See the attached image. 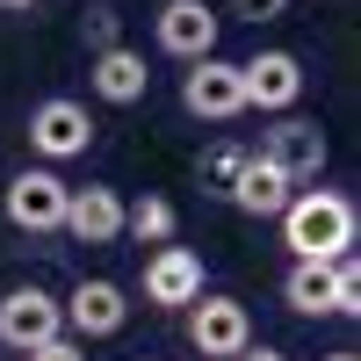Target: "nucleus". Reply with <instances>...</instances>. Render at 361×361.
Returning <instances> with one entry per match:
<instances>
[{
  "label": "nucleus",
  "instance_id": "nucleus-11",
  "mask_svg": "<svg viewBox=\"0 0 361 361\" xmlns=\"http://www.w3.org/2000/svg\"><path fill=\"white\" fill-rule=\"evenodd\" d=\"M159 51L180 58V66L209 58L217 51V8H202V0H166L159 8Z\"/></svg>",
  "mask_w": 361,
  "mask_h": 361
},
{
  "label": "nucleus",
  "instance_id": "nucleus-16",
  "mask_svg": "<svg viewBox=\"0 0 361 361\" xmlns=\"http://www.w3.org/2000/svg\"><path fill=\"white\" fill-rule=\"evenodd\" d=\"M123 231L145 238V246H166V238H173V202H166V195H137V202H123Z\"/></svg>",
  "mask_w": 361,
  "mask_h": 361
},
{
  "label": "nucleus",
  "instance_id": "nucleus-8",
  "mask_svg": "<svg viewBox=\"0 0 361 361\" xmlns=\"http://www.w3.org/2000/svg\"><path fill=\"white\" fill-rule=\"evenodd\" d=\"M260 159L275 166L289 188H304V180H318V173H325V130H318V123H304V116H282V123L267 130Z\"/></svg>",
  "mask_w": 361,
  "mask_h": 361
},
{
  "label": "nucleus",
  "instance_id": "nucleus-23",
  "mask_svg": "<svg viewBox=\"0 0 361 361\" xmlns=\"http://www.w3.org/2000/svg\"><path fill=\"white\" fill-rule=\"evenodd\" d=\"M0 8H37V0H0Z\"/></svg>",
  "mask_w": 361,
  "mask_h": 361
},
{
  "label": "nucleus",
  "instance_id": "nucleus-12",
  "mask_svg": "<svg viewBox=\"0 0 361 361\" xmlns=\"http://www.w3.org/2000/svg\"><path fill=\"white\" fill-rule=\"evenodd\" d=\"M66 231L80 246H116L123 238V195L116 188H73L66 195Z\"/></svg>",
  "mask_w": 361,
  "mask_h": 361
},
{
  "label": "nucleus",
  "instance_id": "nucleus-9",
  "mask_svg": "<svg viewBox=\"0 0 361 361\" xmlns=\"http://www.w3.org/2000/svg\"><path fill=\"white\" fill-rule=\"evenodd\" d=\"M123 318H130V296L116 289V282H73V296H66V333L73 340H116L123 333Z\"/></svg>",
  "mask_w": 361,
  "mask_h": 361
},
{
  "label": "nucleus",
  "instance_id": "nucleus-5",
  "mask_svg": "<svg viewBox=\"0 0 361 361\" xmlns=\"http://www.w3.org/2000/svg\"><path fill=\"white\" fill-rule=\"evenodd\" d=\"M58 333H66V304H58L51 289L22 282V289H8V296H0V340H8L15 354L44 347V340H58Z\"/></svg>",
  "mask_w": 361,
  "mask_h": 361
},
{
  "label": "nucleus",
  "instance_id": "nucleus-6",
  "mask_svg": "<svg viewBox=\"0 0 361 361\" xmlns=\"http://www.w3.org/2000/svg\"><path fill=\"white\" fill-rule=\"evenodd\" d=\"M238 94L246 109H296L304 102V66H296V51H253L246 66H238Z\"/></svg>",
  "mask_w": 361,
  "mask_h": 361
},
{
  "label": "nucleus",
  "instance_id": "nucleus-19",
  "mask_svg": "<svg viewBox=\"0 0 361 361\" xmlns=\"http://www.w3.org/2000/svg\"><path fill=\"white\" fill-rule=\"evenodd\" d=\"M29 361H87V347H80L73 333H58V340H44V347H29Z\"/></svg>",
  "mask_w": 361,
  "mask_h": 361
},
{
  "label": "nucleus",
  "instance_id": "nucleus-14",
  "mask_svg": "<svg viewBox=\"0 0 361 361\" xmlns=\"http://www.w3.org/2000/svg\"><path fill=\"white\" fill-rule=\"evenodd\" d=\"M94 94L102 102H116V109H130V102H145V87H152V73H145V51H94Z\"/></svg>",
  "mask_w": 361,
  "mask_h": 361
},
{
  "label": "nucleus",
  "instance_id": "nucleus-15",
  "mask_svg": "<svg viewBox=\"0 0 361 361\" xmlns=\"http://www.w3.org/2000/svg\"><path fill=\"white\" fill-rule=\"evenodd\" d=\"M282 296H289V311H296V318H333V311H340L333 260H296V267H289V282H282Z\"/></svg>",
  "mask_w": 361,
  "mask_h": 361
},
{
  "label": "nucleus",
  "instance_id": "nucleus-10",
  "mask_svg": "<svg viewBox=\"0 0 361 361\" xmlns=\"http://www.w3.org/2000/svg\"><path fill=\"white\" fill-rule=\"evenodd\" d=\"M202 296V260L188 246H159L152 260H145V304H159V311H188Z\"/></svg>",
  "mask_w": 361,
  "mask_h": 361
},
{
  "label": "nucleus",
  "instance_id": "nucleus-20",
  "mask_svg": "<svg viewBox=\"0 0 361 361\" xmlns=\"http://www.w3.org/2000/svg\"><path fill=\"white\" fill-rule=\"evenodd\" d=\"M87 44H94V51H116V44H123V29H116V15H94V22H87Z\"/></svg>",
  "mask_w": 361,
  "mask_h": 361
},
{
  "label": "nucleus",
  "instance_id": "nucleus-22",
  "mask_svg": "<svg viewBox=\"0 0 361 361\" xmlns=\"http://www.w3.org/2000/svg\"><path fill=\"white\" fill-rule=\"evenodd\" d=\"M238 361H289V354H282V347H246Z\"/></svg>",
  "mask_w": 361,
  "mask_h": 361
},
{
  "label": "nucleus",
  "instance_id": "nucleus-3",
  "mask_svg": "<svg viewBox=\"0 0 361 361\" xmlns=\"http://www.w3.org/2000/svg\"><path fill=\"white\" fill-rule=\"evenodd\" d=\"M87 145H94V116H87V102H73V94L37 102V116H29V152H37L44 166L80 159Z\"/></svg>",
  "mask_w": 361,
  "mask_h": 361
},
{
  "label": "nucleus",
  "instance_id": "nucleus-13",
  "mask_svg": "<svg viewBox=\"0 0 361 361\" xmlns=\"http://www.w3.org/2000/svg\"><path fill=\"white\" fill-rule=\"evenodd\" d=\"M224 195H231L238 209H246V217H282V209H289V195H296V188H289V180H282L275 166H267L260 152H246V166L231 173V188H224Z\"/></svg>",
  "mask_w": 361,
  "mask_h": 361
},
{
  "label": "nucleus",
  "instance_id": "nucleus-2",
  "mask_svg": "<svg viewBox=\"0 0 361 361\" xmlns=\"http://www.w3.org/2000/svg\"><path fill=\"white\" fill-rule=\"evenodd\" d=\"M188 347L202 361H238V354L253 347L246 304H238V296H195V304H188Z\"/></svg>",
  "mask_w": 361,
  "mask_h": 361
},
{
  "label": "nucleus",
  "instance_id": "nucleus-18",
  "mask_svg": "<svg viewBox=\"0 0 361 361\" xmlns=\"http://www.w3.org/2000/svg\"><path fill=\"white\" fill-rule=\"evenodd\" d=\"M238 166H246V152H238V145H217V152L202 159V180H209V188H231Z\"/></svg>",
  "mask_w": 361,
  "mask_h": 361
},
{
  "label": "nucleus",
  "instance_id": "nucleus-21",
  "mask_svg": "<svg viewBox=\"0 0 361 361\" xmlns=\"http://www.w3.org/2000/svg\"><path fill=\"white\" fill-rule=\"evenodd\" d=\"M231 8H238V15H253V22H267V15H282L289 0H231Z\"/></svg>",
  "mask_w": 361,
  "mask_h": 361
},
{
  "label": "nucleus",
  "instance_id": "nucleus-24",
  "mask_svg": "<svg viewBox=\"0 0 361 361\" xmlns=\"http://www.w3.org/2000/svg\"><path fill=\"white\" fill-rule=\"evenodd\" d=\"M325 361H354V354H325Z\"/></svg>",
  "mask_w": 361,
  "mask_h": 361
},
{
  "label": "nucleus",
  "instance_id": "nucleus-17",
  "mask_svg": "<svg viewBox=\"0 0 361 361\" xmlns=\"http://www.w3.org/2000/svg\"><path fill=\"white\" fill-rule=\"evenodd\" d=\"M333 289H340V311H333V318H354V311H361V260H354V253L333 260Z\"/></svg>",
  "mask_w": 361,
  "mask_h": 361
},
{
  "label": "nucleus",
  "instance_id": "nucleus-4",
  "mask_svg": "<svg viewBox=\"0 0 361 361\" xmlns=\"http://www.w3.org/2000/svg\"><path fill=\"white\" fill-rule=\"evenodd\" d=\"M66 180H58L51 166H22L8 180V195H0V209H8L15 231H66Z\"/></svg>",
  "mask_w": 361,
  "mask_h": 361
},
{
  "label": "nucleus",
  "instance_id": "nucleus-7",
  "mask_svg": "<svg viewBox=\"0 0 361 361\" xmlns=\"http://www.w3.org/2000/svg\"><path fill=\"white\" fill-rule=\"evenodd\" d=\"M180 109L188 116H202V123H231L238 109H246V94H238V66L231 58H195L188 66V80H180Z\"/></svg>",
  "mask_w": 361,
  "mask_h": 361
},
{
  "label": "nucleus",
  "instance_id": "nucleus-1",
  "mask_svg": "<svg viewBox=\"0 0 361 361\" xmlns=\"http://www.w3.org/2000/svg\"><path fill=\"white\" fill-rule=\"evenodd\" d=\"M282 246L296 260H340L354 246V202L340 188H296L282 209Z\"/></svg>",
  "mask_w": 361,
  "mask_h": 361
}]
</instances>
